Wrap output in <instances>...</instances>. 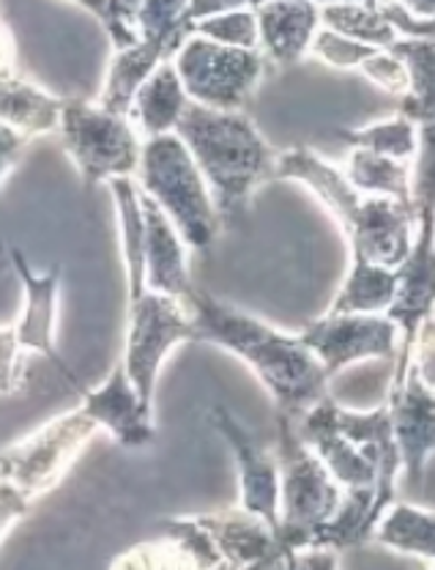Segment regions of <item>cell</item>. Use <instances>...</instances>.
I'll return each instance as SVG.
<instances>
[{
    "instance_id": "obj_1",
    "label": "cell",
    "mask_w": 435,
    "mask_h": 570,
    "mask_svg": "<svg viewBox=\"0 0 435 570\" xmlns=\"http://www.w3.org/2000/svg\"><path fill=\"white\" fill-rule=\"evenodd\" d=\"M192 316L198 341L228 348L247 362L277 403V417L299 423L320 401L329 397V373L301 343L266 321L247 316L206 291L192 288L184 299Z\"/></svg>"
},
{
    "instance_id": "obj_2",
    "label": "cell",
    "mask_w": 435,
    "mask_h": 570,
    "mask_svg": "<svg viewBox=\"0 0 435 570\" xmlns=\"http://www.w3.org/2000/svg\"><path fill=\"white\" fill-rule=\"evenodd\" d=\"M176 135L187 142L211 187L223 223L241 219L255 189L277 176L279 154L244 112H219L192 102Z\"/></svg>"
},
{
    "instance_id": "obj_3",
    "label": "cell",
    "mask_w": 435,
    "mask_h": 570,
    "mask_svg": "<svg viewBox=\"0 0 435 570\" xmlns=\"http://www.w3.org/2000/svg\"><path fill=\"white\" fill-rule=\"evenodd\" d=\"M137 184L148 198L162 206L189 249L202 253L217 242L223 217L214 204L211 187L178 135L142 140Z\"/></svg>"
},
{
    "instance_id": "obj_4",
    "label": "cell",
    "mask_w": 435,
    "mask_h": 570,
    "mask_svg": "<svg viewBox=\"0 0 435 570\" xmlns=\"http://www.w3.org/2000/svg\"><path fill=\"white\" fill-rule=\"evenodd\" d=\"M279 420V530L285 554L313 549L315 532L339 513L345 489L332 478L324 461L301 442L290 420Z\"/></svg>"
},
{
    "instance_id": "obj_5",
    "label": "cell",
    "mask_w": 435,
    "mask_h": 570,
    "mask_svg": "<svg viewBox=\"0 0 435 570\" xmlns=\"http://www.w3.org/2000/svg\"><path fill=\"white\" fill-rule=\"evenodd\" d=\"M225 9L228 3H176V0L140 3V45L112 58L99 105L118 116H129L137 91L151 80L154 71L176 61L200 20Z\"/></svg>"
},
{
    "instance_id": "obj_6",
    "label": "cell",
    "mask_w": 435,
    "mask_h": 570,
    "mask_svg": "<svg viewBox=\"0 0 435 570\" xmlns=\"http://www.w3.org/2000/svg\"><path fill=\"white\" fill-rule=\"evenodd\" d=\"M61 140L86 189L101 181L132 178L140 170L142 142L132 121L105 110L99 102L69 99L63 110Z\"/></svg>"
},
{
    "instance_id": "obj_7",
    "label": "cell",
    "mask_w": 435,
    "mask_h": 570,
    "mask_svg": "<svg viewBox=\"0 0 435 570\" xmlns=\"http://www.w3.org/2000/svg\"><path fill=\"white\" fill-rule=\"evenodd\" d=\"M97 431L99 425L82 409H75V412L41 425L22 442L6 444L3 461H0L3 483L14 485L31 502L45 497L67 478V472L75 466V461L80 459Z\"/></svg>"
},
{
    "instance_id": "obj_8",
    "label": "cell",
    "mask_w": 435,
    "mask_h": 570,
    "mask_svg": "<svg viewBox=\"0 0 435 570\" xmlns=\"http://www.w3.org/2000/svg\"><path fill=\"white\" fill-rule=\"evenodd\" d=\"M172 63L195 105L219 112H241L264 77L266 56L260 50H238L192 33Z\"/></svg>"
},
{
    "instance_id": "obj_9",
    "label": "cell",
    "mask_w": 435,
    "mask_h": 570,
    "mask_svg": "<svg viewBox=\"0 0 435 570\" xmlns=\"http://www.w3.org/2000/svg\"><path fill=\"white\" fill-rule=\"evenodd\" d=\"M198 341L192 316L187 305L172 296L148 291L140 302L129 305V335L123 365L142 403L154 412V390H157L159 367L178 343Z\"/></svg>"
},
{
    "instance_id": "obj_10",
    "label": "cell",
    "mask_w": 435,
    "mask_h": 570,
    "mask_svg": "<svg viewBox=\"0 0 435 570\" xmlns=\"http://www.w3.org/2000/svg\"><path fill=\"white\" fill-rule=\"evenodd\" d=\"M301 343L320 360L329 376L369 360H395L403 341L401 326L389 316H324L299 332Z\"/></svg>"
},
{
    "instance_id": "obj_11",
    "label": "cell",
    "mask_w": 435,
    "mask_h": 570,
    "mask_svg": "<svg viewBox=\"0 0 435 570\" xmlns=\"http://www.w3.org/2000/svg\"><path fill=\"white\" fill-rule=\"evenodd\" d=\"M211 425L223 433L225 442L234 450L238 463V483L241 499L238 508L264 519L274 534L279 530V461L277 453H268L264 444L247 431L225 406H214L208 412Z\"/></svg>"
},
{
    "instance_id": "obj_12",
    "label": "cell",
    "mask_w": 435,
    "mask_h": 570,
    "mask_svg": "<svg viewBox=\"0 0 435 570\" xmlns=\"http://www.w3.org/2000/svg\"><path fill=\"white\" fill-rule=\"evenodd\" d=\"M337 412L339 403L329 395L326 401H320L313 412L304 414L299 423H294L296 433H299L301 442L324 461V466L329 469L332 478H335L345 491L375 489V497H378V461L350 442L348 433L339 428Z\"/></svg>"
},
{
    "instance_id": "obj_13",
    "label": "cell",
    "mask_w": 435,
    "mask_h": 570,
    "mask_svg": "<svg viewBox=\"0 0 435 570\" xmlns=\"http://www.w3.org/2000/svg\"><path fill=\"white\" fill-rule=\"evenodd\" d=\"M9 261L14 275L20 277L22 291H26V307H22V318L11 326L17 343L26 354H41L47 360L56 362L63 371V376L75 384L77 390H82V384L77 382L75 373L69 371L67 362L61 360V354L56 352V321H58V291H61V272L52 269L47 275L33 272L31 261L22 255V249L9 247Z\"/></svg>"
},
{
    "instance_id": "obj_14",
    "label": "cell",
    "mask_w": 435,
    "mask_h": 570,
    "mask_svg": "<svg viewBox=\"0 0 435 570\" xmlns=\"http://www.w3.org/2000/svg\"><path fill=\"white\" fill-rule=\"evenodd\" d=\"M389 409L403 472L419 485L435 453V392L425 387L414 365L401 387L389 392Z\"/></svg>"
},
{
    "instance_id": "obj_15",
    "label": "cell",
    "mask_w": 435,
    "mask_h": 570,
    "mask_svg": "<svg viewBox=\"0 0 435 570\" xmlns=\"http://www.w3.org/2000/svg\"><path fill=\"white\" fill-rule=\"evenodd\" d=\"M82 412L99 428L112 433L121 448H142L154 439V412L142 403L140 392L129 379L127 365L118 362L105 384L88 390L82 387Z\"/></svg>"
},
{
    "instance_id": "obj_16",
    "label": "cell",
    "mask_w": 435,
    "mask_h": 570,
    "mask_svg": "<svg viewBox=\"0 0 435 570\" xmlns=\"http://www.w3.org/2000/svg\"><path fill=\"white\" fill-rule=\"evenodd\" d=\"M142 212H146L148 242H146V281L154 294L187 299L195 288L187 269V242L181 239L172 219L162 206L142 193Z\"/></svg>"
},
{
    "instance_id": "obj_17",
    "label": "cell",
    "mask_w": 435,
    "mask_h": 570,
    "mask_svg": "<svg viewBox=\"0 0 435 570\" xmlns=\"http://www.w3.org/2000/svg\"><path fill=\"white\" fill-rule=\"evenodd\" d=\"M260 26V50L277 67H294L313 52L320 33V6L315 3H260L255 6Z\"/></svg>"
},
{
    "instance_id": "obj_18",
    "label": "cell",
    "mask_w": 435,
    "mask_h": 570,
    "mask_svg": "<svg viewBox=\"0 0 435 570\" xmlns=\"http://www.w3.org/2000/svg\"><path fill=\"white\" fill-rule=\"evenodd\" d=\"M198 521L214 538L228 570H247L283 551L271 527L244 508L198 515Z\"/></svg>"
},
{
    "instance_id": "obj_19",
    "label": "cell",
    "mask_w": 435,
    "mask_h": 570,
    "mask_svg": "<svg viewBox=\"0 0 435 570\" xmlns=\"http://www.w3.org/2000/svg\"><path fill=\"white\" fill-rule=\"evenodd\" d=\"M189 105H192V99H189L187 88L178 77L176 63H165L137 91L129 116L135 118L137 129L146 135V140H157L178 132V124L187 116Z\"/></svg>"
},
{
    "instance_id": "obj_20",
    "label": "cell",
    "mask_w": 435,
    "mask_h": 570,
    "mask_svg": "<svg viewBox=\"0 0 435 570\" xmlns=\"http://www.w3.org/2000/svg\"><path fill=\"white\" fill-rule=\"evenodd\" d=\"M67 102L69 99L52 97V94L41 91L39 86L20 80V77H6L3 86H0V118H3V127L14 129L26 140L61 132Z\"/></svg>"
},
{
    "instance_id": "obj_21",
    "label": "cell",
    "mask_w": 435,
    "mask_h": 570,
    "mask_svg": "<svg viewBox=\"0 0 435 570\" xmlns=\"http://www.w3.org/2000/svg\"><path fill=\"white\" fill-rule=\"evenodd\" d=\"M397 291H401V272L354 258L326 316H386L395 305Z\"/></svg>"
},
{
    "instance_id": "obj_22",
    "label": "cell",
    "mask_w": 435,
    "mask_h": 570,
    "mask_svg": "<svg viewBox=\"0 0 435 570\" xmlns=\"http://www.w3.org/2000/svg\"><path fill=\"white\" fill-rule=\"evenodd\" d=\"M112 200H116L118 230H121L123 266H127L129 281V305L140 302L148 294L146 281V242L148 225L142 212V189L135 178H116L110 181Z\"/></svg>"
},
{
    "instance_id": "obj_23",
    "label": "cell",
    "mask_w": 435,
    "mask_h": 570,
    "mask_svg": "<svg viewBox=\"0 0 435 570\" xmlns=\"http://www.w3.org/2000/svg\"><path fill=\"white\" fill-rule=\"evenodd\" d=\"M345 176L367 198H392L414 206V163L350 148Z\"/></svg>"
},
{
    "instance_id": "obj_24",
    "label": "cell",
    "mask_w": 435,
    "mask_h": 570,
    "mask_svg": "<svg viewBox=\"0 0 435 570\" xmlns=\"http://www.w3.org/2000/svg\"><path fill=\"white\" fill-rule=\"evenodd\" d=\"M408 67L411 86L401 99V116L416 127L435 124V41L401 39L389 47Z\"/></svg>"
},
{
    "instance_id": "obj_25",
    "label": "cell",
    "mask_w": 435,
    "mask_h": 570,
    "mask_svg": "<svg viewBox=\"0 0 435 570\" xmlns=\"http://www.w3.org/2000/svg\"><path fill=\"white\" fill-rule=\"evenodd\" d=\"M320 20L329 31L348 36L375 50H389L401 33L395 31L389 20L380 11V3H329L320 6Z\"/></svg>"
},
{
    "instance_id": "obj_26",
    "label": "cell",
    "mask_w": 435,
    "mask_h": 570,
    "mask_svg": "<svg viewBox=\"0 0 435 570\" xmlns=\"http://www.w3.org/2000/svg\"><path fill=\"white\" fill-rule=\"evenodd\" d=\"M375 540L403 554L435 560V510L395 504L375 530Z\"/></svg>"
},
{
    "instance_id": "obj_27",
    "label": "cell",
    "mask_w": 435,
    "mask_h": 570,
    "mask_svg": "<svg viewBox=\"0 0 435 570\" xmlns=\"http://www.w3.org/2000/svg\"><path fill=\"white\" fill-rule=\"evenodd\" d=\"M339 140L348 142L350 148L401 159V163H414L416 154H419V127L401 112L395 118H386V121L369 124V127L343 129Z\"/></svg>"
},
{
    "instance_id": "obj_28",
    "label": "cell",
    "mask_w": 435,
    "mask_h": 570,
    "mask_svg": "<svg viewBox=\"0 0 435 570\" xmlns=\"http://www.w3.org/2000/svg\"><path fill=\"white\" fill-rule=\"evenodd\" d=\"M195 33L225 47L260 50V26L258 14H255V6H228L219 14L200 20L195 26Z\"/></svg>"
},
{
    "instance_id": "obj_29",
    "label": "cell",
    "mask_w": 435,
    "mask_h": 570,
    "mask_svg": "<svg viewBox=\"0 0 435 570\" xmlns=\"http://www.w3.org/2000/svg\"><path fill=\"white\" fill-rule=\"evenodd\" d=\"M110 570H200L195 557L178 538H159L151 543H137L112 560Z\"/></svg>"
},
{
    "instance_id": "obj_30",
    "label": "cell",
    "mask_w": 435,
    "mask_h": 570,
    "mask_svg": "<svg viewBox=\"0 0 435 570\" xmlns=\"http://www.w3.org/2000/svg\"><path fill=\"white\" fill-rule=\"evenodd\" d=\"M82 9L97 17L116 47V56L140 45V3H82Z\"/></svg>"
},
{
    "instance_id": "obj_31",
    "label": "cell",
    "mask_w": 435,
    "mask_h": 570,
    "mask_svg": "<svg viewBox=\"0 0 435 570\" xmlns=\"http://www.w3.org/2000/svg\"><path fill=\"white\" fill-rule=\"evenodd\" d=\"M375 47L362 45V41L348 39V36L320 28V33L313 41V56L335 69H362V63L375 56Z\"/></svg>"
},
{
    "instance_id": "obj_32",
    "label": "cell",
    "mask_w": 435,
    "mask_h": 570,
    "mask_svg": "<svg viewBox=\"0 0 435 570\" xmlns=\"http://www.w3.org/2000/svg\"><path fill=\"white\" fill-rule=\"evenodd\" d=\"M414 209L435 214V124L419 127V154L414 159Z\"/></svg>"
},
{
    "instance_id": "obj_33",
    "label": "cell",
    "mask_w": 435,
    "mask_h": 570,
    "mask_svg": "<svg viewBox=\"0 0 435 570\" xmlns=\"http://www.w3.org/2000/svg\"><path fill=\"white\" fill-rule=\"evenodd\" d=\"M401 39L435 41V3H380Z\"/></svg>"
},
{
    "instance_id": "obj_34",
    "label": "cell",
    "mask_w": 435,
    "mask_h": 570,
    "mask_svg": "<svg viewBox=\"0 0 435 570\" xmlns=\"http://www.w3.org/2000/svg\"><path fill=\"white\" fill-rule=\"evenodd\" d=\"M362 75L367 77L369 82L380 88V91L392 94V97H405L411 86V77H408V67L389 50H378L369 61L362 63Z\"/></svg>"
},
{
    "instance_id": "obj_35",
    "label": "cell",
    "mask_w": 435,
    "mask_h": 570,
    "mask_svg": "<svg viewBox=\"0 0 435 570\" xmlns=\"http://www.w3.org/2000/svg\"><path fill=\"white\" fill-rule=\"evenodd\" d=\"M26 379V352L17 343L11 326H3V397L17 395Z\"/></svg>"
},
{
    "instance_id": "obj_36",
    "label": "cell",
    "mask_w": 435,
    "mask_h": 570,
    "mask_svg": "<svg viewBox=\"0 0 435 570\" xmlns=\"http://www.w3.org/2000/svg\"><path fill=\"white\" fill-rule=\"evenodd\" d=\"M411 365L416 367L425 387L435 392V318H427L422 324L414 343V360H411Z\"/></svg>"
},
{
    "instance_id": "obj_37",
    "label": "cell",
    "mask_w": 435,
    "mask_h": 570,
    "mask_svg": "<svg viewBox=\"0 0 435 570\" xmlns=\"http://www.w3.org/2000/svg\"><path fill=\"white\" fill-rule=\"evenodd\" d=\"M0 494H3V510H0V524H3V538H6L11 527H14L17 521H20L22 515H26L28 510H31L33 502L26 494H22V491H17L14 485H9V483H3V491H0Z\"/></svg>"
},
{
    "instance_id": "obj_38",
    "label": "cell",
    "mask_w": 435,
    "mask_h": 570,
    "mask_svg": "<svg viewBox=\"0 0 435 570\" xmlns=\"http://www.w3.org/2000/svg\"><path fill=\"white\" fill-rule=\"evenodd\" d=\"M285 570H339L337 551L332 549H304L288 557Z\"/></svg>"
},
{
    "instance_id": "obj_39",
    "label": "cell",
    "mask_w": 435,
    "mask_h": 570,
    "mask_svg": "<svg viewBox=\"0 0 435 570\" xmlns=\"http://www.w3.org/2000/svg\"><path fill=\"white\" fill-rule=\"evenodd\" d=\"M28 142L31 140H26L22 135H17L14 129H9V127L0 129V151H3V157H0V168H3V181H9L11 168H14V159H20L22 148H26Z\"/></svg>"
},
{
    "instance_id": "obj_40",
    "label": "cell",
    "mask_w": 435,
    "mask_h": 570,
    "mask_svg": "<svg viewBox=\"0 0 435 570\" xmlns=\"http://www.w3.org/2000/svg\"><path fill=\"white\" fill-rule=\"evenodd\" d=\"M427 570H435V568H427Z\"/></svg>"
},
{
    "instance_id": "obj_41",
    "label": "cell",
    "mask_w": 435,
    "mask_h": 570,
    "mask_svg": "<svg viewBox=\"0 0 435 570\" xmlns=\"http://www.w3.org/2000/svg\"><path fill=\"white\" fill-rule=\"evenodd\" d=\"M433 318H435V313H433Z\"/></svg>"
}]
</instances>
